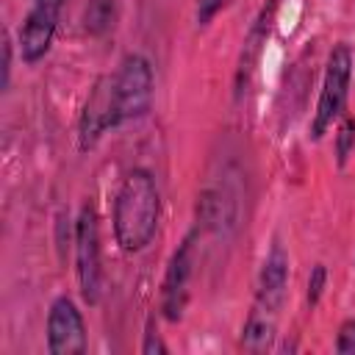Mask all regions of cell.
I'll list each match as a JSON object with an SVG mask.
<instances>
[{
	"label": "cell",
	"instance_id": "6da1fadb",
	"mask_svg": "<svg viewBox=\"0 0 355 355\" xmlns=\"http://www.w3.org/2000/svg\"><path fill=\"white\" fill-rule=\"evenodd\" d=\"M161 194L147 169H130L114 197V239L125 252H141L158 230Z\"/></svg>",
	"mask_w": 355,
	"mask_h": 355
},
{
	"label": "cell",
	"instance_id": "7a4b0ae2",
	"mask_svg": "<svg viewBox=\"0 0 355 355\" xmlns=\"http://www.w3.org/2000/svg\"><path fill=\"white\" fill-rule=\"evenodd\" d=\"M349 83H352V53L347 44H336L324 64L319 100H316V111L311 119V139H322L344 116Z\"/></svg>",
	"mask_w": 355,
	"mask_h": 355
},
{
	"label": "cell",
	"instance_id": "3957f363",
	"mask_svg": "<svg viewBox=\"0 0 355 355\" xmlns=\"http://www.w3.org/2000/svg\"><path fill=\"white\" fill-rule=\"evenodd\" d=\"M114 78V103H116V125L141 119L153 105L155 78L153 67L141 53H128L119 67L111 72Z\"/></svg>",
	"mask_w": 355,
	"mask_h": 355
},
{
	"label": "cell",
	"instance_id": "277c9868",
	"mask_svg": "<svg viewBox=\"0 0 355 355\" xmlns=\"http://www.w3.org/2000/svg\"><path fill=\"white\" fill-rule=\"evenodd\" d=\"M75 275H78L80 297L89 305H97L103 294V252H100V225L92 205H83L75 219Z\"/></svg>",
	"mask_w": 355,
	"mask_h": 355
},
{
	"label": "cell",
	"instance_id": "5b68a950",
	"mask_svg": "<svg viewBox=\"0 0 355 355\" xmlns=\"http://www.w3.org/2000/svg\"><path fill=\"white\" fill-rule=\"evenodd\" d=\"M64 0H31V8L19 28V58L25 64L42 61L55 39Z\"/></svg>",
	"mask_w": 355,
	"mask_h": 355
},
{
	"label": "cell",
	"instance_id": "8992f818",
	"mask_svg": "<svg viewBox=\"0 0 355 355\" xmlns=\"http://www.w3.org/2000/svg\"><path fill=\"white\" fill-rule=\"evenodd\" d=\"M111 128H119L116 125V103H114V78L111 72L97 78V83L92 86L86 103H83V111H80V119H78V144L80 150H92L103 133H108Z\"/></svg>",
	"mask_w": 355,
	"mask_h": 355
},
{
	"label": "cell",
	"instance_id": "52a82bcc",
	"mask_svg": "<svg viewBox=\"0 0 355 355\" xmlns=\"http://www.w3.org/2000/svg\"><path fill=\"white\" fill-rule=\"evenodd\" d=\"M194 275V233H189L178 250L172 252L166 272H164V283H161V313L169 322H178L186 311L189 302V283Z\"/></svg>",
	"mask_w": 355,
	"mask_h": 355
},
{
	"label": "cell",
	"instance_id": "ba28073f",
	"mask_svg": "<svg viewBox=\"0 0 355 355\" xmlns=\"http://www.w3.org/2000/svg\"><path fill=\"white\" fill-rule=\"evenodd\" d=\"M47 349L53 355H80L86 352V322L75 300L61 294L47 311Z\"/></svg>",
	"mask_w": 355,
	"mask_h": 355
},
{
	"label": "cell",
	"instance_id": "9c48e42d",
	"mask_svg": "<svg viewBox=\"0 0 355 355\" xmlns=\"http://www.w3.org/2000/svg\"><path fill=\"white\" fill-rule=\"evenodd\" d=\"M286 288H288V255L280 247V241H275L261 263V272H258L255 308L277 313L286 300Z\"/></svg>",
	"mask_w": 355,
	"mask_h": 355
},
{
	"label": "cell",
	"instance_id": "30bf717a",
	"mask_svg": "<svg viewBox=\"0 0 355 355\" xmlns=\"http://www.w3.org/2000/svg\"><path fill=\"white\" fill-rule=\"evenodd\" d=\"M275 8H277V0H275L269 8H263V11H261L258 22L252 25V31H250V33H247V39H244V53H241L239 72H236V92H239V94H241L244 83L250 80V72L255 69V61H258V53H261V42H263V39H266V33H269V22H272Z\"/></svg>",
	"mask_w": 355,
	"mask_h": 355
},
{
	"label": "cell",
	"instance_id": "8fae6325",
	"mask_svg": "<svg viewBox=\"0 0 355 355\" xmlns=\"http://www.w3.org/2000/svg\"><path fill=\"white\" fill-rule=\"evenodd\" d=\"M272 316L275 313L261 311V308H255L247 316V322L241 327V344H244V349L261 352V349H266L272 344V338H275V319Z\"/></svg>",
	"mask_w": 355,
	"mask_h": 355
},
{
	"label": "cell",
	"instance_id": "7c38bea8",
	"mask_svg": "<svg viewBox=\"0 0 355 355\" xmlns=\"http://www.w3.org/2000/svg\"><path fill=\"white\" fill-rule=\"evenodd\" d=\"M116 22V3L114 0H89L83 11V31L89 36L108 33Z\"/></svg>",
	"mask_w": 355,
	"mask_h": 355
},
{
	"label": "cell",
	"instance_id": "4fadbf2b",
	"mask_svg": "<svg viewBox=\"0 0 355 355\" xmlns=\"http://www.w3.org/2000/svg\"><path fill=\"white\" fill-rule=\"evenodd\" d=\"M352 150H355V116H341V122L336 128V158H338V166L347 164Z\"/></svg>",
	"mask_w": 355,
	"mask_h": 355
},
{
	"label": "cell",
	"instance_id": "5bb4252c",
	"mask_svg": "<svg viewBox=\"0 0 355 355\" xmlns=\"http://www.w3.org/2000/svg\"><path fill=\"white\" fill-rule=\"evenodd\" d=\"M324 283H327V269H324V263H316L311 269V277H308V305L311 308L319 302V297L324 291Z\"/></svg>",
	"mask_w": 355,
	"mask_h": 355
},
{
	"label": "cell",
	"instance_id": "9a60e30c",
	"mask_svg": "<svg viewBox=\"0 0 355 355\" xmlns=\"http://www.w3.org/2000/svg\"><path fill=\"white\" fill-rule=\"evenodd\" d=\"M336 352L355 355V319H344L336 336Z\"/></svg>",
	"mask_w": 355,
	"mask_h": 355
},
{
	"label": "cell",
	"instance_id": "2e32d148",
	"mask_svg": "<svg viewBox=\"0 0 355 355\" xmlns=\"http://www.w3.org/2000/svg\"><path fill=\"white\" fill-rule=\"evenodd\" d=\"M227 0H197V22L200 25H208L225 6Z\"/></svg>",
	"mask_w": 355,
	"mask_h": 355
},
{
	"label": "cell",
	"instance_id": "e0dca14e",
	"mask_svg": "<svg viewBox=\"0 0 355 355\" xmlns=\"http://www.w3.org/2000/svg\"><path fill=\"white\" fill-rule=\"evenodd\" d=\"M141 352H144V355H166V352H169V347L161 341V336H158L153 327H147L144 341H141Z\"/></svg>",
	"mask_w": 355,
	"mask_h": 355
},
{
	"label": "cell",
	"instance_id": "ac0fdd59",
	"mask_svg": "<svg viewBox=\"0 0 355 355\" xmlns=\"http://www.w3.org/2000/svg\"><path fill=\"white\" fill-rule=\"evenodd\" d=\"M8 75H11V39L6 33V39H3V89L8 86Z\"/></svg>",
	"mask_w": 355,
	"mask_h": 355
}]
</instances>
